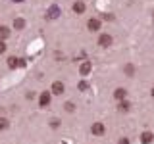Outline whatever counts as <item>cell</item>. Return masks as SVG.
Masks as SVG:
<instances>
[{"instance_id":"obj_19","label":"cell","mask_w":154,"mask_h":144,"mask_svg":"<svg viewBox=\"0 0 154 144\" xmlns=\"http://www.w3.org/2000/svg\"><path fill=\"white\" fill-rule=\"evenodd\" d=\"M58 125H60V121H58V119H52V121H50V127H52V129H58Z\"/></svg>"},{"instance_id":"obj_9","label":"cell","mask_w":154,"mask_h":144,"mask_svg":"<svg viewBox=\"0 0 154 144\" xmlns=\"http://www.w3.org/2000/svg\"><path fill=\"white\" fill-rule=\"evenodd\" d=\"M125 96H127V90L125 88H116L114 90V98L116 100H125Z\"/></svg>"},{"instance_id":"obj_8","label":"cell","mask_w":154,"mask_h":144,"mask_svg":"<svg viewBox=\"0 0 154 144\" xmlns=\"http://www.w3.org/2000/svg\"><path fill=\"white\" fill-rule=\"evenodd\" d=\"M91 69H93V65H91V62H83L79 67V71H81V75H89L91 73Z\"/></svg>"},{"instance_id":"obj_10","label":"cell","mask_w":154,"mask_h":144,"mask_svg":"<svg viewBox=\"0 0 154 144\" xmlns=\"http://www.w3.org/2000/svg\"><path fill=\"white\" fill-rule=\"evenodd\" d=\"M152 138H154V134H152L150 131H146V133H143V134H141V142H143V144H150V142H152Z\"/></svg>"},{"instance_id":"obj_2","label":"cell","mask_w":154,"mask_h":144,"mask_svg":"<svg viewBox=\"0 0 154 144\" xmlns=\"http://www.w3.org/2000/svg\"><path fill=\"white\" fill-rule=\"evenodd\" d=\"M91 131H93V134H96V136H100V134H104L106 127H104V123L96 121V123H93V127H91Z\"/></svg>"},{"instance_id":"obj_7","label":"cell","mask_w":154,"mask_h":144,"mask_svg":"<svg viewBox=\"0 0 154 144\" xmlns=\"http://www.w3.org/2000/svg\"><path fill=\"white\" fill-rule=\"evenodd\" d=\"M46 16L50 17V19H56L58 16H60V8H58V6H50V8H48V12H46Z\"/></svg>"},{"instance_id":"obj_3","label":"cell","mask_w":154,"mask_h":144,"mask_svg":"<svg viewBox=\"0 0 154 144\" xmlns=\"http://www.w3.org/2000/svg\"><path fill=\"white\" fill-rule=\"evenodd\" d=\"M64 90H66V86H64L62 81H54V83H52V94H62Z\"/></svg>"},{"instance_id":"obj_16","label":"cell","mask_w":154,"mask_h":144,"mask_svg":"<svg viewBox=\"0 0 154 144\" xmlns=\"http://www.w3.org/2000/svg\"><path fill=\"white\" fill-rule=\"evenodd\" d=\"M8 125H10V123H8L6 117H0V129H8Z\"/></svg>"},{"instance_id":"obj_4","label":"cell","mask_w":154,"mask_h":144,"mask_svg":"<svg viewBox=\"0 0 154 144\" xmlns=\"http://www.w3.org/2000/svg\"><path fill=\"white\" fill-rule=\"evenodd\" d=\"M87 27H89V31H98L100 29V19H96V17L89 19V21H87Z\"/></svg>"},{"instance_id":"obj_11","label":"cell","mask_w":154,"mask_h":144,"mask_svg":"<svg viewBox=\"0 0 154 144\" xmlns=\"http://www.w3.org/2000/svg\"><path fill=\"white\" fill-rule=\"evenodd\" d=\"M23 27H25V19H23V17H16V19H14V29H16V31H21Z\"/></svg>"},{"instance_id":"obj_1","label":"cell","mask_w":154,"mask_h":144,"mask_svg":"<svg viewBox=\"0 0 154 144\" xmlns=\"http://www.w3.org/2000/svg\"><path fill=\"white\" fill-rule=\"evenodd\" d=\"M110 44H112V35L104 33V35H100V37H98V46H102V48H108Z\"/></svg>"},{"instance_id":"obj_20","label":"cell","mask_w":154,"mask_h":144,"mask_svg":"<svg viewBox=\"0 0 154 144\" xmlns=\"http://www.w3.org/2000/svg\"><path fill=\"white\" fill-rule=\"evenodd\" d=\"M6 48H8V46H6V44H4V42H2V40H0V54H4V52H6Z\"/></svg>"},{"instance_id":"obj_22","label":"cell","mask_w":154,"mask_h":144,"mask_svg":"<svg viewBox=\"0 0 154 144\" xmlns=\"http://www.w3.org/2000/svg\"><path fill=\"white\" fill-rule=\"evenodd\" d=\"M14 2H23V0H14Z\"/></svg>"},{"instance_id":"obj_21","label":"cell","mask_w":154,"mask_h":144,"mask_svg":"<svg viewBox=\"0 0 154 144\" xmlns=\"http://www.w3.org/2000/svg\"><path fill=\"white\" fill-rule=\"evenodd\" d=\"M119 144H129V140H127V138H122V140H119Z\"/></svg>"},{"instance_id":"obj_13","label":"cell","mask_w":154,"mask_h":144,"mask_svg":"<svg viewBox=\"0 0 154 144\" xmlns=\"http://www.w3.org/2000/svg\"><path fill=\"white\" fill-rule=\"evenodd\" d=\"M129 108H131V104H129L127 100H119V106H118L119 112H129Z\"/></svg>"},{"instance_id":"obj_15","label":"cell","mask_w":154,"mask_h":144,"mask_svg":"<svg viewBox=\"0 0 154 144\" xmlns=\"http://www.w3.org/2000/svg\"><path fill=\"white\" fill-rule=\"evenodd\" d=\"M10 37V29L8 27H0V40H4V38Z\"/></svg>"},{"instance_id":"obj_18","label":"cell","mask_w":154,"mask_h":144,"mask_svg":"<svg viewBox=\"0 0 154 144\" xmlns=\"http://www.w3.org/2000/svg\"><path fill=\"white\" fill-rule=\"evenodd\" d=\"M66 110H67V112H73V110H75L73 102H67V104H66Z\"/></svg>"},{"instance_id":"obj_17","label":"cell","mask_w":154,"mask_h":144,"mask_svg":"<svg viewBox=\"0 0 154 144\" xmlns=\"http://www.w3.org/2000/svg\"><path fill=\"white\" fill-rule=\"evenodd\" d=\"M89 88V83H87V81H81L79 83V90H87Z\"/></svg>"},{"instance_id":"obj_5","label":"cell","mask_w":154,"mask_h":144,"mask_svg":"<svg viewBox=\"0 0 154 144\" xmlns=\"http://www.w3.org/2000/svg\"><path fill=\"white\" fill-rule=\"evenodd\" d=\"M19 65H23V62L19 60V58H16V56L8 58V67L10 69H16V67H19Z\"/></svg>"},{"instance_id":"obj_6","label":"cell","mask_w":154,"mask_h":144,"mask_svg":"<svg viewBox=\"0 0 154 144\" xmlns=\"http://www.w3.org/2000/svg\"><path fill=\"white\" fill-rule=\"evenodd\" d=\"M48 104H50V92H42L41 98H38V106H41V108H46Z\"/></svg>"},{"instance_id":"obj_14","label":"cell","mask_w":154,"mask_h":144,"mask_svg":"<svg viewBox=\"0 0 154 144\" xmlns=\"http://www.w3.org/2000/svg\"><path fill=\"white\" fill-rule=\"evenodd\" d=\"M123 71H125V75H127V77H133V75H135V67H133V64H127Z\"/></svg>"},{"instance_id":"obj_12","label":"cell","mask_w":154,"mask_h":144,"mask_svg":"<svg viewBox=\"0 0 154 144\" xmlns=\"http://www.w3.org/2000/svg\"><path fill=\"white\" fill-rule=\"evenodd\" d=\"M73 12L75 14H83L85 12V2L83 0H77V2L73 4Z\"/></svg>"}]
</instances>
